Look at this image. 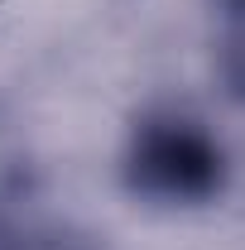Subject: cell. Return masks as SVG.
Instances as JSON below:
<instances>
[{
    "label": "cell",
    "mask_w": 245,
    "mask_h": 250,
    "mask_svg": "<svg viewBox=\"0 0 245 250\" xmlns=\"http://www.w3.org/2000/svg\"><path fill=\"white\" fill-rule=\"evenodd\" d=\"M212 164L216 154L187 130H154L140 145V178L159 192H202L212 183Z\"/></svg>",
    "instance_id": "cell-1"
},
{
    "label": "cell",
    "mask_w": 245,
    "mask_h": 250,
    "mask_svg": "<svg viewBox=\"0 0 245 250\" xmlns=\"http://www.w3.org/2000/svg\"><path fill=\"white\" fill-rule=\"evenodd\" d=\"M221 67H226V82H231V87L245 96V0H231V10H226Z\"/></svg>",
    "instance_id": "cell-2"
}]
</instances>
